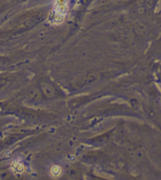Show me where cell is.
Instances as JSON below:
<instances>
[{
	"instance_id": "cell-1",
	"label": "cell",
	"mask_w": 161,
	"mask_h": 180,
	"mask_svg": "<svg viewBox=\"0 0 161 180\" xmlns=\"http://www.w3.org/2000/svg\"><path fill=\"white\" fill-rule=\"evenodd\" d=\"M68 11V0H55L53 12L49 17L51 24L59 25L64 20L65 14Z\"/></svg>"
},
{
	"instance_id": "cell-2",
	"label": "cell",
	"mask_w": 161,
	"mask_h": 180,
	"mask_svg": "<svg viewBox=\"0 0 161 180\" xmlns=\"http://www.w3.org/2000/svg\"><path fill=\"white\" fill-rule=\"evenodd\" d=\"M12 171L15 172L16 173H22L25 171V167H24L23 163L20 162L19 160L14 161L12 165Z\"/></svg>"
},
{
	"instance_id": "cell-3",
	"label": "cell",
	"mask_w": 161,
	"mask_h": 180,
	"mask_svg": "<svg viewBox=\"0 0 161 180\" xmlns=\"http://www.w3.org/2000/svg\"><path fill=\"white\" fill-rule=\"evenodd\" d=\"M61 173V168L60 166L55 165V166H53V167L51 168V174H52L53 176L57 177V176H59Z\"/></svg>"
}]
</instances>
